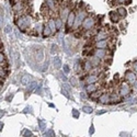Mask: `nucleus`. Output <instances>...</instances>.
Instances as JSON below:
<instances>
[{"label": "nucleus", "mask_w": 137, "mask_h": 137, "mask_svg": "<svg viewBox=\"0 0 137 137\" xmlns=\"http://www.w3.org/2000/svg\"><path fill=\"white\" fill-rule=\"evenodd\" d=\"M31 22H32L31 21V18L27 16V14L21 16V17H19L17 19V24H18V26H19V29L21 31H23V32H25L30 27Z\"/></svg>", "instance_id": "nucleus-1"}, {"label": "nucleus", "mask_w": 137, "mask_h": 137, "mask_svg": "<svg viewBox=\"0 0 137 137\" xmlns=\"http://www.w3.org/2000/svg\"><path fill=\"white\" fill-rule=\"evenodd\" d=\"M131 91H132V87L127 81L122 82L120 85V88H118V94H120V97H127L131 93Z\"/></svg>", "instance_id": "nucleus-2"}, {"label": "nucleus", "mask_w": 137, "mask_h": 137, "mask_svg": "<svg viewBox=\"0 0 137 137\" xmlns=\"http://www.w3.org/2000/svg\"><path fill=\"white\" fill-rule=\"evenodd\" d=\"M94 25H95L94 18L93 17H87L85 19V21L82 22L81 27H82V30H85V31H90V30L93 29Z\"/></svg>", "instance_id": "nucleus-3"}, {"label": "nucleus", "mask_w": 137, "mask_h": 137, "mask_svg": "<svg viewBox=\"0 0 137 137\" xmlns=\"http://www.w3.org/2000/svg\"><path fill=\"white\" fill-rule=\"evenodd\" d=\"M86 12L85 11H79L78 13L76 14V22H75V25H74V29H77V27H79V26H81V24H82V22L85 21V19H86Z\"/></svg>", "instance_id": "nucleus-4"}, {"label": "nucleus", "mask_w": 137, "mask_h": 137, "mask_svg": "<svg viewBox=\"0 0 137 137\" xmlns=\"http://www.w3.org/2000/svg\"><path fill=\"white\" fill-rule=\"evenodd\" d=\"M75 22H76V13L74 11H70V13L68 14V18L66 20V26H67V30L72 29L75 25Z\"/></svg>", "instance_id": "nucleus-5"}, {"label": "nucleus", "mask_w": 137, "mask_h": 137, "mask_svg": "<svg viewBox=\"0 0 137 137\" xmlns=\"http://www.w3.org/2000/svg\"><path fill=\"white\" fill-rule=\"evenodd\" d=\"M125 79L127 82H135L136 79H137V75L133 70H126L125 71Z\"/></svg>", "instance_id": "nucleus-6"}, {"label": "nucleus", "mask_w": 137, "mask_h": 137, "mask_svg": "<svg viewBox=\"0 0 137 137\" xmlns=\"http://www.w3.org/2000/svg\"><path fill=\"white\" fill-rule=\"evenodd\" d=\"M98 102L101 103V104H108L109 102H111V94H109L106 92H103L101 97L99 98Z\"/></svg>", "instance_id": "nucleus-7"}, {"label": "nucleus", "mask_w": 137, "mask_h": 137, "mask_svg": "<svg viewBox=\"0 0 137 137\" xmlns=\"http://www.w3.org/2000/svg\"><path fill=\"white\" fill-rule=\"evenodd\" d=\"M93 55L95 57H98L100 59H102V58H105L108 56V52H106V49H100V48H95L94 49V53Z\"/></svg>", "instance_id": "nucleus-8"}, {"label": "nucleus", "mask_w": 137, "mask_h": 137, "mask_svg": "<svg viewBox=\"0 0 137 137\" xmlns=\"http://www.w3.org/2000/svg\"><path fill=\"white\" fill-rule=\"evenodd\" d=\"M94 46L100 49H106L109 47V41L108 40H102V41H97L94 43Z\"/></svg>", "instance_id": "nucleus-9"}, {"label": "nucleus", "mask_w": 137, "mask_h": 137, "mask_svg": "<svg viewBox=\"0 0 137 137\" xmlns=\"http://www.w3.org/2000/svg\"><path fill=\"white\" fill-rule=\"evenodd\" d=\"M99 80V76L95 75V74H91V75H88L86 76V82L88 85H91V83H97V81Z\"/></svg>", "instance_id": "nucleus-10"}, {"label": "nucleus", "mask_w": 137, "mask_h": 137, "mask_svg": "<svg viewBox=\"0 0 137 137\" xmlns=\"http://www.w3.org/2000/svg\"><path fill=\"white\" fill-rule=\"evenodd\" d=\"M109 17H110V20H111L112 23H117L120 21V16L116 11H111L109 13Z\"/></svg>", "instance_id": "nucleus-11"}, {"label": "nucleus", "mask_w": 137, "mask_h": 137, "mask_svg": "<svg viewBox=\"0 0 137 137\" xmlns=\"http://www.w3.org/2000/svg\"><path fill=\"white\" fill-rule=\"evenodd\" d=\"M86 90H87V92L92 93L94 91L99 90V86H98V83H91V85H88L86 87Z\"/></svg>", "instance_id": "nucleus-12"}, {"label": "nucleus", "mask_w": 137, "mask_h": 137, "mask_svg": "<svg viewBox=\"0 0 137 137\" xmlns=\"http://www.w3.org/2000/svg\"><path fill=\"white\" fill-rule=\"evenodd\" d=\"M24 9V6H23V3L22 2H17L14 6L12 7V10L14 11L16 13H20V11H22Z\"/></svg>", "instance_id": "nucleus-13"}, {"label": "nucleus", "mask_w": 137, "mask_h": 137, "mask_svg": "<svg viewBox=\"0 0 137 137\" xmlns=\"http://www.w3.org/2000/svg\"><path fill=\"white\" fill-rule=\"evenodd\" d=\"M31 76L30 75H24V76H22V78H21V83L23 85V86H27V85H31Z\"/></svg>", "instance_id": "nucleus-14"}, {"label": "nucleus", "mask_w": 137, "mask_h": 137, "mask_svg": "<svg viewBox=\"0 0 137 137\" xmlns=\"http://www.w3.org/2000/svg\"><path fill=\"white\" fill-rule=\"evenodd\" d=\"M47 25L49 26V29H51L52 33H56L57 27H56V23H55V20H54V19H49V20H48Z\"/></svg>", "instance_id": "nucleus-15"}, {"label": "nucleus", "mask_w": 137, "mask_h": 137, "mask_svg": "<svg viewBox=\"0 0 137 137\" xmlns=\"http://www.w3.org/2000/svg\"><path fill=\"white\" fill-rule=\"evenodd\" d=\"M102 90H97V91H94V92H92V93H90V98L92 99V100H99V98L102 95Z\"/></svg>", "instance_id": "nucleus-16"}, {"label": "nucleus", "mask_w": 137, "mask_h": 137, "mask_svg": "<svg viewBox=\"0 0 137 137\" xmlns=\"http://www.w3.org/2000/svg\"><path fill=\"white\" fill-rule=\"evenodd\" d=\"M120 94H116L115 92H113V93H111V102L112 103H121L122 102V100H121V98L118 97Z\"/></svg>", "instance_id": "nucleus-17"}, {"label": "nucleus", "mask_w": 137, "mask_h": 137, "mask_svg": "<svg viewBox=\"0 0 137 137\" xmlns=\"http://www.w3.org/2000/svg\"><path fill=\"white\" fill-rule=\"evenodd\" d=\"M53 33H52V31L51 29H49V26L47 24H45L43 26V35H44V37H48V36H51Z\"/></svg>", "instance_id": "nucleus-18"}, {"label": "nucleus", "mask_w": 137, "mask_h": 137, "mask_svg": "<svg viewBox=\"0 0 137 137\" xmlns=\"http://www.w3.org/2000/svg\"><path fill=\"white\" fill-rule=\"evenodd\" d=\"M53 64H54V67L56 68V69H59L60 67H63V66H62V59L59 58L58 56L54 57V59H53Z\"/></svg>", "instance_id": "nucleus-19"}, {"label": "nucleus", "mask_w": 137, "mask_h": 137, "mask_svg": "<svg viewBox=\"0 0 137 137\" xmlns=\"http://www.w3.org/2000/svg\"><path fill=\"white\" fill-rule=\"evenodd\" d=\"M83 70L85 71H90L91 69L93 68V65H92V63H91L90 60H86L85 63H83Z\"/></svg>", "instance_id": "nucleus-20"}, {"label": "nucleus", "mask_w": 137, "mask_h": 137, "mask_svg": "<svg viewBox=\"0 0 137 137\" xmlns=\"http://www.w3.org/2000/svg\"><path fill=\"white\" fill-rule=\"evenodd\" d=\"M116 12L118 13L120 17H126V14H127V11H126V9L124 7H118L116 9Z\"/></svg>", "instance_id": "nucleus-21"}, {"label": "nucleus", "mask_w": 137, "mask_h": 137, "mask_svg": "<svg viewBox=\"0 0 137 137\" xmlns=\"http://www.w3.org/2000/svg\"><path fill=\"white\" fill-rule=\"evenodd\" d=\"M43 58H44V53H43L42 49H39L37 53H36V60H37V62H42Z\"/></svg>", "instance_id": "nucleus-22"}, {"label": "nucleus", "mask_w": 137, "mask_h": 137, "mask_svg": "<svg viewBox=\"0 0 137 137\" xmlns=\"http://www.w3.org/2000/svg\"><path fill=\"white\" fill-rule=\"evenodd\" d=\"M55 23H56V27H57V30H59L62 27V25H63V19L60 17H58V18H56L55 19Z\"/></svg>", "instance_id": "nucleus-23"}, {"label": "nucleus", "mask_w": 137, "mask_h": 137, "mask_svg": "<svg viewBox=\"0 0 137 137\" xmlns=\"http://www.w3.org/2000/svg\"><path fill=\"white\" fill-rule=\"evenodd\" d=\"M46 4H47V7L51 9V10H55V1L54 0H46Z\"/></svg>", "instance_id": "nucleus-24"}, {"label": "nucleus", "mask_w": 137, "mask_h": 137, "mask_svg": "<svg viewBox=\"0 0 137 137\" xmlns=\"http://www.w3.org/2000/svg\"><path fill=\"white\" fill-rule=\"evenodd\" d=\"M39 126H40L41 131H45V128H46V123L43 122L42 120H39Z\"/></svg>", "instance_id": "nucleus-25"}, {"label": "nucleus", "mask_w": 137, "mask_h": 137, "mask_svg": "<svg viewBox=\"0 0 137 137\" xmlns=\"http://www.w3.org/2000/svg\"><path fill=\"white\" fill-rule=\"evenodd\" d=\"M82 111H83L85 113H92L93 111V109L91 108V106H88V105H85L83 108H82Z\"/></svg>", "instance_id": "nucleus-26"}, {"label": "nucleus", "mask_w": 137, "mask_h": 137, "mask_svg": "<svg viewBox=\"0 0 137 137\" xmlns=\"http://www.w3.org/2000/svg\"><path fill=\"white\" fill-rule=\"evenodd\" d=\"M44 137H55V133H54V131L53 130H49L46 134L44 135Z\"/></svg>", "instance_id": "nucleus-27"}, {"label": "nucleus", "mask_w": 137, "mask_h": 137, "mask_svg": "<svg viewBox=\"0 0 137 137\" xmlns=\"http://www.w3.org/2000/svg\"><path fill=\"white\" fill-rule=\"evenodd\" d=\"M57 52H58V46H57V45H55V44H53L52 47H51V53L55 54V53H57Z\"/></svg>", "instance_id": "nucleus-28"}, {"label": "nucleus", "mask_w": 137, "mask_h": 137, "mask_svg": "<svg viewBox=\"0 0 137 137\" xmlns=\"http://www.w3.org/2000/svg\"><path fill=\"white\" fill-rule=\"evenodd\" d=\"M36 87H37V82H35V81H33V82H31V85H30V88H29V91H32V90H34Z\"/></svg>", "instance_id": "nucleus-29"}, {"label": "nucleus", "mask_w": 137, "mask_h": 137, "mask_svg": "<svg viewBox=\"0 0 137 137\" xmlns=\"http://www.w3.org/2000/svg\"><path fill=\"white\" fill-rule=\"evenodd\" d=\"M32 135H33V134H32V132L29 131V130H25L24 133H23V136L24 137H32Z\"/></svg>", "instance_id": "nucleus-30"}, {"label": "nucleus", "mask_w": 137, "mask_h": 137, "mask_svg": "<svg viewBox=\"0 0 137 137\" xmlns=\"http://www.w3.org/2000/svg\"><path fill=\"white\" fill-rule=\"evenodd\" d=\"M72 116H74L75 118H78V117H79V112H78V110L72 109Z\"/></svg>", "instance_id": "nucleus-31"}, {"label": "nucleus", "mask_w": 137, "mask_h": 137, "mask_svg": "<svg viewBox=\"0 0 137 137\" xmlns=\"http://www.w3.org/2000/svg\"><path fill=\"white\" fill-rule=\"evenodd\" d=\"M62 93H63L64 95H65V97H66L67 99H70V95H69V94H68V92H67V90H65V89H63V90H62Z\"/></svg>", "instance_id": "nucleus-32"}, {"label": "nucleus", "mask_w": 137, "mask_h": 137, "mask_svg": "<svg viewBox=\"0 0 137 137\" xmlns=\"http://www.w3.org/2000/svg\"><path fill=\"white\" fill-rule=\"evenodd\" d=\"M133 71L137 75V60L133 63Z\"/></svg>", "instance_id": "nucleus-33"}, {"label": "nucleus", "mask_w": 137, "mask_h": 137, "mask_svg": "<svg viewBox=\"0 0 137 137\" xmlns=\"http://www.w3.org/2000/svg\"><path fill=\"white\" fill-rule=\"evenodd\" d=\"M64 71H65L66 74H68V72L70 71V69H69V66H68V65H64Z\"/></svg>", "instance_id": "nucleus-34"}, {"label": "nucleus", "mask_w": 137, "mask_h": 137, "mask_svg": "<svg viewBox=\"0 0 137 137\" xmlns=\"http://www.w3.org/2000/svg\"><path fill=\"white\" fill-rule=\"evenodd\" d=\"M89 133L92 135L93 133H94V126H93V124H91V126H90V130H89Z\"/></svg>", "instance_id": "nucleus-35"}, {"label": "nucleus", "mask_w": 137, "mask_h": 137, "mask_svg": "<svg viewBox=\"0 0 137 137\" xmlns=\"http://www.w3.org/2000/svg\"><path fill=\"white\" fill-rule=\"evenodd\" d=\"M75 36H76V37H80V36H82V33H81L80 31H77L76 33H75Z\"/></svg>", "instance_id": "nucleus-36"}, {"label": "nucleus", "mask_w": 137, "mask_h": 137, "mask_svg": "<svg viewBox=\"0 0 137 137\" xmlns=\"http://www.w3.org/2000/svg\"><path fill=\"white\" fill-rule=\"evenodd\" d=\"M4 31H6V33H9V32L11 31V26H10V25L6 26V29H4Z\"/></svg>", "instance_id": "nucleus-37"}, {"label": "nucleus", "mask_w": 137, "mask_h": 137, "mask_svg": "<svg viewBox=\"0 0 137 137\" xmlns=\"http://www.w3.org/2000/svg\"><path fill=\"white\" fill-rule=\"evenodd\" d=\"M27 112L32 113V108H25L24 109V113H27Z\"/></svg>", "instance_id": "nucleus-38"}, {"label": "nucleus", "mask_w": 137, "mask_h": 137, "mask_svg": "<svg viewBox=\"0 0 137 137\" xmlns=\"http://www.w3.org/2000/svg\"><path fill=\"white\" fill-rule=\"evenodd\" d=\"M71 83H72V86H77V80H76V78H71Z\"/></svg>", "instance_id": "nucleus-39"}, {"label": "nucleus", "mask_w": 137, "mask_h": 137, "mask_svg": "<svg viewBox=\"0 0 137 137\" xmlns=\"http://www.w3.org/2000/svg\"><path fill=\"white\" fill-rule=\"evenodd\" d=\"M106 111H105V110H102V111H100V112H98L97 114H98V115H99V114H103V113H105Z\"/></svg>", "instance_id": "nucleus-40"}, {"label": "nucleus", "mask_w": 137, "mask_h": 137, "mask_svg": "<svg viewBox=\"0 0 137 137\" xmlns=\"http://www.w3.org/2000/svg\"><path fill=\"white\" fill-rule=\"evenodd\" d=\"M118 3H125V0H116Z\"/></svg>", "instance_id": "nucleus-41"}, {"label": "nucleus", "mask_w": 137, "mask_h": 137, "mask_svg": "<svg viewBox=\"0 0 137 137\" xmlns=\"http://www.w3.org/2000/svg\"><path fill=\"white\" fill-rule=\"evenodd\" d=\"M57 1H59V2H62V1H63V0H57Z\"/></svg>", "instance_id": "nucleus-42"}]
</instances>
